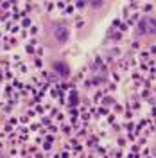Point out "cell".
Instances as JSON below:
<instances>
[{
  "label": "cell",
  "instance_id": "obj_1",
  "mask_svg": "<svg viewBox=\"0 0 156 158\" xmlns=\"http://www.w3.org/2000/svg\"><path fill=\"white\" fill-rule=\"evenodd\" d=\"M49 36L54 40V43H56V45H63V43L68 40V29H67L63 23H54Z\"/></svg>",
  "mask_w": 156,
  "mask_h": 158
}]
</instances>
